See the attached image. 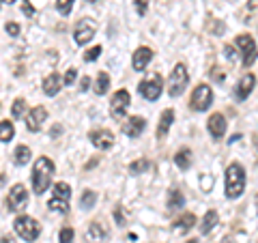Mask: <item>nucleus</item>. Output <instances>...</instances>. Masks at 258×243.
I'll list each match as a JSON object with an SVG mask.
<instances>
[{"label":"nucleus","mask_w":258,"mask_h":243,"mask_svg":"<svg viewBox=\"0 0 258 243\" xmlns=\"http://www.w3.org/2000/svg\"><path fill=\"white\" fill-rule=\"evenodd\" d=\"M224 52H226V58H232V56H235V50H232L230 45H226V47H224Z\"/></svg>","instance_id":"a19ab883"},{"label":"nucleus","mask_w":258,"mask_h":243,"mask_svg":"<svg viewBox=\"0 0 258 243\" xmlns=\"http://www.w3.org/2000/svg\"><path fill=\"white\" fill-rule=\"evenodd\" d=\"M60 243H74V228H62L58 234Z\"/></svg>","instance_id":"473e14b6"},{"label":"nucleus","mask_w":258,"mask_h":243,"mask_svg":"<svg viewBox=\"0 0 258 243\" xmlns=\"http://www.w3.org/2000/svg\"><path fill=\"white\" fill-rule=\"evenodd\" d=\"M213 103V88L209 84H198L196 88H194L191 93V99H189V108L194 112H207L209 108H211Z\"/></svg>","instance_id":"39448f33"},{"label":"nucleus","mask_w":258,"mask_h":243,"mask_svg":"<svg viewBox=\"0 0 258 243\" xmlns=\"http://www.w3.org/2000/svg\"><path fill=\"white\" fill-rule=\"evenodd\" d=\"M114 215H116V224L118 226H125V215H123V207H116V211H114Z\"/></svg>","instance_id":"4c0bfd02"},{"label":"nucleus","mask_w":258,"mask_h":243,"mask_svg":"<svg viewBox=\"0 0 258 243\" xmlns=\"http://www.w3.org/2000/svg\"><path fill=\"white\" fill-rule=\"evenodd\" d=\"M254 86H256V78H254L252 74H245L243 78L239 80V84H237V88H235V95H237V99H239V101L247 99V97H249V93L254 91Z\"/></svg>","instance_id":"dca6fc26"},{"label":"nucleus","mask_w":258,"mask_h":243,"mask_svg":"<svg viewBox=\"0 0 258 243\" xmlns=\"http://www.w3.org/2000/svg\"><path fill=\"white\" fill-rule=\"evenodd\" d=\"M149 168H151L149 159H136V161L129 164V172H132V174H142V172H147Z\"/></svg>","instance_id":"c85d7f7f"},{"label":"nucleus","mask_w":258,"mask_h":243,"mask_svg":"<svg viewBox=\"0 0 258 243\" xmlns=\"http://www.w3.org/2000/svg\"><path fill=\"white\" fill-rule=\"evenodd\" d=\"M189 243H198V239H191V241H189Z\"/></svg>","instance_id":"a18cd8bd"},{"label":"nucleus","mask_w":258,"mask_h":243,"mask_svg":"<svg viewBox=\"0 0 258 243\" xmlns=\"http://www.w3.org/2000/svg\"><path fill=\"white\" fill-rule=\"evenodd\" d=\"M15 138V127L11 120H0V142H11Z\"/></svg>","instance_id":"393cba45"},{"label":"nucleus","mask_w":258,"mask_h":243,"mask_svg":"<svg viewBox=\"0 0 258 243\" xmlns=\"http://www.w3.org/2000/svg\"><path fill=\"white\" fill-rule=\"evenodd\" d=\"M99 54H101V45H95V47H91V50L84 52V60L86 63H93V60L99 58Z\"/></svg>","instance_id":"2f4dec72"},{"label":"nucleus","mask_w":258,"mask_h":243,"mask_svg":"<svg viewBox=\"0 0 258 243\" xmlns=\"http://www.w3.org/2000/svg\"><path fill=\"white\" fill-rule=\"evenodd\" d=\"M95 30H97L95 22H93L91 18H82V20L78 22L76 30H74V41H76L78 45H86V43L95 37Z\"/></svg>","instance_id":"9b49d317"},{"label":"nucleus","mask_w":258,"mask_h":243,"mask_svg":"<svg viewBox=\"0 0 258 243\" xmlns=\"http://www.w3.org/2000/svg\"><path fill=\"white\" fill-rule=\"evenodd\" d=\"M0 243H15V241H13V237H9V234H5V237L0 239Z\"/></svg>","instance_id":"79ce46f5"},{"label":"nucleus","mask_w":258,"mask_h":243,"mask_svg":"<svg viewBox=\"0 0 258 243\" xmlns=\"http://www.w3.org/2000/svg\"><path fill=\"white\" fill-rule=\"evenodd\" d=\"M24 114H26V101H24L22 97H18V99L13 101V108H11V116H13V118H22Z\"/></svg>","instance_id":"c756f323"},{"label":"nucleus","mask_w":258,"mask_h":243,"mask_svg":"<svg viewBox=\"0 0 258 243\" xmlns=\"http://www.w3.org/2000/svg\"><path fill=\"white\" fill-rule=\"evenodd\" d=\"M0 3H5V5H13L15 0H0Z\"/></svg>","instance_id":"37998d69"},{"label":"nucleus","mask_w":258,"mask_h":243,"mask_svg":"<svg viewBox=\"0 0 258 243\" xmlns=\"http://www.w3.org/2000/svg\"><path fill=\"white\" fill-rule=\"evenodd\" d=\"M134 3H136V11H138V15H147L149 0H134Z\"/></svg>","instance_id":"c9c22d12"},{"label":"nucleus","mask_w":258,"mask_h":243,"mask_svg":"<svg viewBox=\"0 0 258 243\" xmlns=\"http://www.w3.org/2000/svg\"><path fill=\"white\" fill-rule=\"evenodd\" d=\"M217 220H220V217H217L215 211H207L205 217H203V222H200V232H203V234H209V232H211L215 226H217Z\"/></svg>","instance_id":"5701e85b"},{"label":"nucleus","mask_w":258,"mask_h":243,"mask_svg":"<svg viewBox=\"0 0 258 243\" xmlns=\"http://www.w3.org/2000/svg\"><path fill=\"white\" fill-rule=\"evenodd\" d=\"M26 205H28V190L22 183L13 185L9 192V198H7L9 211H22V209H26Z\"/></svg>","instance_id":"9d476101"},{"label":"nucleus","mask_w":258,"mask_h":243,"mask_svg":"<svg viewBox=\"0 0 258 243\" xmlns=\"http://www.w3.org/2000/svg\"><path fill=\"white\" fill-rule=\"evenodd\" d=\"M144 118L142 116H129L125 123H123V134L129 136V138H138L142 132H144Z\"/></svg>","instance_id":"f3484780"},{"label":"nucleus","mask_w":258,"mask_h":243,"mask_svg":"<svg viewBox=\"0 0 258 243\" xmlns=\"http://www.w3.org/2000/svg\"><path fill=\"white\" fill-rule=\"evenodd\" d=\"M245 190V170L241 164H230L226 168V198H239Z\"/></svg>","instance_id":"f03ea898"},{"label":"nucleus","mask_w":258,"mask_h":243,"mask_svg":"<svg viewBox=\"0 0 258 243\" xmlns=\"http://www.w3.org/2000/svg\"><path fill=\"white\" fill-rule=\"evenodd\" d=\"M22 11L26 13V18H32V15H35V7H32L28 0H24V3H22Z\"/></svg>","instance_id":"e433bc0d"},{"label":"nucleus","mask_w":258,"mask_h":243,"mask_svg":"<svg viewBox=\"0 0 258 243\" xmlns=\"http://www.w3.org/2000/svg\"><path fill=\"white\" fill-rule=\"evenodd\" d=\"M187 82H189L187 67H185L183 63L174 65L172 74H170V78H168V95H170V97H179V95L185 91Z\"/></svg>","instance_id":"423d86ee"},{"label":"nucleus","mask_w":258,"mask_h":243,"mask_svg":"<svg viewBox=\"0 0 258 243\" xmlns=\"http://www.w3.org/2000/svg\"><path fill=\"white\" fill-rule=\"evenodd\" d=\"M69 200H71V188H69V183L58 181V183L54 185V190H52V198H50V202H47V207H50L52 211L67 213L69 211Z\"/></svg>","instance_id":"7ed1b4c3"},{"label":"nucleus","mask_w":258,"mask_h":243,"mask_svg":"<svg viewBox=\"0 0 258 243\" xmlns=\"http://www.w3.org/2000/svg\"><path fill=\"white\" fill-rule=\"evenodd\" d=\"M13 228L24 241H35L39 237V232H41L39 222L35 220V217H30V215H18L15 217V222H13Z\"/></svg>","instance_id":"20e7f679"},{"label":"nucleus","mask_w":258,"mask_h":243,"mask_svg":"<svg viewBox=\"0 0 258 243\" xmlns=\"http://www.w3.org/2000/svg\"><path fill=\"white\" fill-rule=\"evenodd\" d=\"M76 78H78V71L76 69H67V74H64V78H62V84L64 86H71L76 82Z\"/></svg>","instance_id":"72a5a7b5"},{"label":"nucleus","mask_w":258,"mask_h":243,"mask_svg":"<svg viewBox=\"0 0 258 243\" xmlns=\"http://www.w3.org/2000/svg\"><path fill=\"white\" fill-rule=\"evenodd\" d=\"M217 69H220V67H213L211 78H213V80H217V82H224V74H222V71H217Z\"/></svg>","instance_id":"58836bf2"},{"label":"nucleus","mask_w":258,"mask_h":243,"mask_svg":"<svg viewBox=\"0 0 258 243\" xmlns=\"http://www.w3.org/2000/svg\"><path fill=\"white\" fill-rule=\"evenodd\" d=\"M95 202H97V194L91 190H84L82 196H80V207H82L84 211H88V209L95 207Z\"/></svg>","instance_id":"cd10ccee"},{"label":"nucleus","mask_w":258,"mask_h":243,"mask_svg":"<svg viewBox=\"0 0 258 243\" xmlns=\"http://www.w3.org/2000/svg\"><path fill=\"white\" fill-rule=\"evenodd\" d=\"M5 30H7V35H11V37H18V35H20V24H15V22H7Z\"/></svg>","instance_id":"f704fd0d"},{"label":"nucleus","mask_w":258,"mask_h":243,"mask_svg":"<svg viewBox=\"0 0 258 243\" xmlns=\"http://www.w3.org/2000/svg\"><path fill=\"white\" fill-rule=\"evenodd\" d=\"M194 224H196V215H194V213H185V215H181L179 220L174 222L172 228H174L176 232H181V234H183V232L191 230V228H194Z\"/></svg>","instance_id":"412c9836"},{"label":"nucleus","mask_w":258,"mask_h":243,"mask_svg":"<svg viewBox=\"0 0 258 243\" xmlns=\"http://www.w3.org/2000/svg\"><path fill=\"white\" fill-rule=\"evenodd\" d=\"M45 118H47V110H45L43 106L32 108V110L28 112V116H26V127H28V132H39V129L43 127Z\"/></svg>","instance_id":"4468645a"},{"label":"nucleus","mask_w":258,"mask_h":243,"mask_svg":"<svg viewBox=\"0 0 258 243\" xmlns=\"http://www.w3.org/2000/svg\"><path fill=\"white\" fill-rule=\"evenodd\" d=\"M172 120H174V110H170V108L164 110V114H161V118H159V125H157V138L159 140H164V138L168 136Z\"/></svg>","instance_id":"a211bd4d"},{"label":"nucleus","mask_w":258,"mask_h":243,"mask_svg":"<svg viewBox=\"0 0 258 243\" xmlns=\"http://www.w3.org/2000/svg\"><path fill=\"white\" fill-rule=\"evenodd\" d=\"M108 88H110V76L106 74V71H101V74L97 76V80H95V93L97 95H106Z\"/></svg>","instance_id":"a878e982"},{"label":"nucleus","mask_w":258,"mask_h":243,"mask_svg":"<svg viewBox=\"0 0 258 243\" xmlns=\"http://www.w3.org/2000/svg\"><path fill=\"white\" fill-rule=\"evenodd\" d=\"M71 7H74V0H56V9H58L60 15H69Z\"/></svg>","instance_id":"7c9ffc66"},{"label":"nucleus","mask_w":258,"mask_h":243,"mask_svg":"<svg viewBox=\"0 0 258 243\" xmlns=\"http://www.w3.org/2000/svg\"><path fill=\"white\" fill-rule=\"evenodd\" d=\"M88 86H91V78H82L80 80V91H88Z\"/></svg>","instance_id":"ea45409f"},{"label":"nucleus","mask_w":258,"mask_h":243,"mask_svg":"<svg viewBox=\"0 0 258 243\" xmlns=\"http://www.w3.org/2000/svg\"><path fill=\"white\" fill-rule=\"evenodd\" d=\"M185 205V196H183V192L181 190H176L172 188L170 194H168V211H179V209Z\"/></svg>","instance_id":"aec40b11"},{"label":"nucleus","mask_w":258,"mask_h":243,"mask_svg":"<svg viewBox=\"0 0 258 243\" xmlns=\"http://www.w3.org/2000/svg\"><path fill=\"white\" fill-rule=\"evenodd\" d=\"M13 161L18 166H26L30 161V149L26 147V144H20V147L13 151Z\"/></svg>","instance_id":"b1692460"},{"label":"nucleus","mask_w":258,"mask_h":243,"mask_svg":"<svg viewBox=\"0 0 258 243\" xmlns=\"http://www.w3.org/2000/svg\"><path fill=\"white\" fill-rule=\"evenodd\" d=\"M129 103H132V97H129V93L125 91V88H120V91L114 93V97H112V103H110V114L112 118H125L127 110H129Z\"/></svg>","instance_id":"1a4fd4ad"},{"label":"nucleus","mask_w":258,"mask_h":243,"mask_svg":"<svg viewBox=\"0 0 258 243\" xmlns=\"http://www.w3.org/2000/svg\"><path fill=\"white\" fill-rule=\"evenodd\" d=\"M161 91H164V82H161L159 76H153V78H147L142 80L138 84V93L144 97L147 101H157Z\"/></svg>","instance_id":"6e6552de"},{"label":"nucleus","mask_w":258,"mask_h":243,"mask_svg":"<svg viewBox=\"0 0 258 243\" xmlns=\"http://www.w3.org/2000/svg\"><path fill=\"white\" fill-rule=\"evenodd\" d=\"M60 84H62V80L58 74H50L45 80H43V93L47 97H54V95H58L60 91Z\"/></svg>","instance_id":"6ab92c4d"},{"label":"nucleus","mask_w":258,"mask_h":243,"mask_svg":"<svg viewBox=\"0 0 258 243\" xmlns=\"http://www.w3.org/2000/svg\"><path fill=\"white\" fill-rule=\"evenodd\" d=\"M237 47L241 50V58H243V67H252L258 58V47L256 41L249 35H239L237 37Z\"/></svg>","instance_id":"0eeeda50"},{"label":"nucleus","mask_w":258,"mask_h":243,"mask_svg":"<svg viewBox=\"0 0 258 243\" xmlns=\"http://www.w3.org/2000/svg\"><path fill=\"white\" fill-rule=\"evenodd\" d=\"M106 234H108V230L103 228L99 222H93L91 226H88V239L91 241H99V239L106 237Z\"/></svg>","instance_id":"bb28decb"},{"label":"nucleus","mask_w":258,"mask_h":243,"mask_svg":"<svg viewBox=\"0 0 258 243\" xmlns=\"http://www.w3.org/2000/svg\"><path fill=\"white\" fill-rule=\"evenodd\" d=\"M88 138H91V142L95 144V149H99V151H108V149L114 147V134L108 132V129H97V132H91Z\"/></svg>","instance_id":"f8f14e48"},{"label":"nucleus","mask_w":258,"mask_h":243,"mask_svg":"<svg viewBox=\"0 0 258 243\" xmlns=\"http://www.w3.org/2000/svg\"><path fill=\"white\" fill-rule=\"evenodd\" d=\"M207 127H209V134L213 136V140L224 138V134H226V118H224V114H220V112L211 114L209 120H207Z\"/></svg>","instance_id":"2eb2a0df"},{"label":"nucleus","mask_w":258,"mask_h":243,"mask_svg":"<svg viewBox=\"0 0 258 243\" xmlns=\"http://www.w3.org/2000/svg\"><path fill=\"white\" fill-rule=\"evenodd\" d=\"M52 176H54V161L50 157H39L35 166H32V190H35V194L41 196L50 188Z\"/></svg>","instance_id":"f257e3e1"},{"label":"nucleus","mask_w":258,"mask_h":243,"mask_svg":"<svg viewBox=\"0 0 258 243\" xmlns=\"http://www.w3.org/2000/svg\"><path fill=\"white\" fill-rule=\"evenodd\" d=\"M88 3H97V0H88Z\"/></svg>","instance_id":"49530a36"},{"label":"nucleus","mask_w":258,"mask_h":243,"mask_svg":"<svg viewBox=\"0 0 258 243\" xmlns=\"http://www.w3.org/2000/svg\"><path fill=\"white\" fill-rule=\"evenodd\" d=\"M256 213H258V196H256Z\"/></svg>","instance_id":"c03bdc74"},{"label":"nucleus","mask_w":258,"mask_h":243,"mask_svg":"<svg viewBox=\"0 0 258 243\" xmlns=\"http://www.w3.org/2000/svg\"><path fill=\"white\" fill-rule=\"evenodd\" d=\"M174 164H176V168H181V170H189V166H191V151L189 149H179L176 151V155H174Z\"/></svg>","instance_id":"4be33fe9"},{"label":"nucleus","mask_w":258,"mask_h":243,"mask_svg":"<svg viewBox=\"0 0 258 243\" xmlns=\"http://www.w3.org/2000/svg\"><path fill=\"white\" fill-rule=\"evenodd\" d=\"M151 60H153V50L147 45H140L132 56V67H134V71H144Z\"/></svg>","instance_id":"ddd939ff"}]
</instances>
